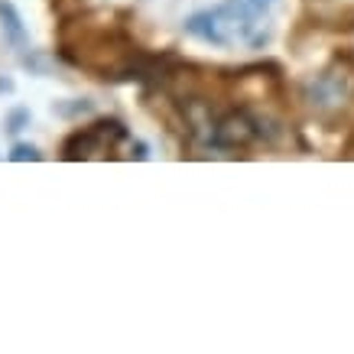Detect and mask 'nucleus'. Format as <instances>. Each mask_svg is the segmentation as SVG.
<instances>
[{
    "instance_id": "obj_1",
    "label": "nucleus",
    "mask_w": 354,
    "mask_h": 354,
    "mask_svg": "<svg viewBox=\"0 0 354 354\" xmlns=\"http://www.w3.org/2000/svg\"><path fill=\"white\" fill-rule=\"evenodd\" d=\"M59 55L101 82L153 78L160 59L143 53L130 36L127 17L118 10H82L59 26Z\"/></svg>"
},
{
    "instance_id": "obj_2",
    "label": "nucleus",
    "mask_w": 354,
    "mask_h": 354,
    "mask_svg": "<svg viewBox=\"0 0 354 354\" xmlns=\"http://www.w3.org/2000/svg\"><path fill=\"white\" fill-rule=\"evenodd\" d=\"M257 10H250L244 0H225L212 10H198L185 20V32L212 46H263L267 26Z\"/></svg>"
},
{
    "instance_id": "obj_3",
    "label": "nucleus",
    "mask_w": 354,
    "mask_h": 354,
    "mask_svg": "<svg viewBox=\"0 0 354 354\" xmlns=\"http://www.w3.org/2000/svg\"><path fill=\"white\" fill-rule=\"evenodd\" d=\"M306 104H309L312 118L325 120V124L342 120L354 104V68L351 65L335 59L328 68H322L306 85Z\"/></svg>"
},
{
    "instance_id": "obj_4",
    "label": "nucleus",
    "mask_w": 354,
    "mask_h": 354,
    "mask_svg": "<svg viewBox=\"0 0 354 354\" xmlns=\"http://www.w3.org/2000/svg\"><path fill=\"white\" fill-rule=\"evenodd\" d=\"M133 137L130 130L114 118H101L91 127L75 130L72 137L62 143V160L78 162V160H118L124 156V147H130Z\"/></svg>"
},
{
    "instance_id": "obj_5",
    "label": "nucleus",
    "mask_w": 354,
    "mask_h": 354,
    "mask_svg": "<svg viewBox=\"0 0 354 354\" xmlns=\"http://www.w3.org/2000/svg\"><path fill=\"white\" fill-rule=\"evenodd\" d=\"M0 20H3V26H7V32H10L13 43L23 46L26 32H23V20H20V13H17V7H13L10 0H0Z\"/></svg>"
},
{
    "instance_id": "obj_6",
    "label": "nucleus",
    "mask_w": 354,
    "mask_h": 354,
    "mask_svg": "<svg viewBox=\"0 0 354 354\" xmlns=\"http://www.w3.org/2000/svg\"><path fill=\"white\" fill-rule=\"evenodd\" d=\"M10 160L13 162H39L43 160V153L36 150V147H30V143H17L10 150Z\"/></svg>"
},
{
    "instance_id": "obj_7",
    "label": "nucleus",
    "mask_w": 354,
    "mask_h": 354,
    "mask_svg": "<svg viewBox=\"0 0 354 354\" xmlns=\"http://www.w3.org/2000/svg\"><path fill=\"white\" fill-rule=\"evenodd\" d=\"M247 7H250V10H257L260 17H267L270 13V7H273V3H277V0H244Z\"/></svg>"
},
{
    "instance_id": "obj_8",
    "label": "nucleus",
    "mask_w": 354,
    "mask_h": 354,
    "mask_svg": "<svg viewBox=\"0 0 354 354\" xmlns=\"http://www.w3.org/2000/svg\"><path fill=\"white\" fill-rule=\"evenodd\" d=\"M26 120H30V114H26V111H13V114H10V130H13V133H17V130H23V124H26Z\"/></svg>"
}]
</instances>
